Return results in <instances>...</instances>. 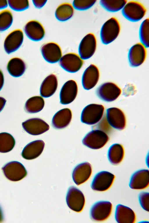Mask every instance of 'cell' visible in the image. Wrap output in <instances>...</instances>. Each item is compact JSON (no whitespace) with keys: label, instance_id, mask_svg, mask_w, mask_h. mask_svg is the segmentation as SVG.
I'll return each mask as SVG.
<instances>
[{"label":"cell","instance_id":"6da1fadb","mask_svg":"<svg viewBox=\"0 0 149 223\" xmlns=\"http://www.w3.org/2000/svg\"><path fill=\"white\" fill-rule=\"evenodd\" d=\"M120 27L118 19L112 17L106 21L102 25L100 36L102 42L107 45L113 42L120 33Z\"/></svg>","mask_w":149,"mask_h":223},{"label":"cell","instance_id":"7a4b0ae2","mask_svg":"<svg viewBox=\"0 0 149 223\" xmlns=\"http://www.w3.org/2000/svg\"><path fill=\"white\" fill-rule=\"evenodd\" d=\"M104 108L102 105L91 104L85 107L81 115L82 122L89 125L95 124L101 119L104 113Z\"/></svg>","mask_w":149,"mask_h":223},{"label":"cell","instance_id":"3957f363","mask_svg":"<svg viewBox=\"0 0 149 223\" xmlns=\"http://www.w3.org/2000/svg\"><path fill=\"white\" fill-rule=\"evenodd\" d=\"M146 12V9L142 4L134 1L127 2L122 11V14L126 19L134 22L141 20Z\"/></svg>","mask_w":149,"mask_h":223},{"label":"cell","instance_id":"277c9868","mask_svg":"<svg viewBox=\"0 0 149 223\" xmlns=\"http://www.w3.org/2000/svg\"><path fill=\"white\" fill-rule=\"evenodd\" d=\"M109 137L104 132L97 129L89 132L82 140L83 144L93 149H100L109 140Z\"/></svg>","mask_w":149,"mask_h":223},{"label":"cell","instance_id":"5b68a950","mask_svg":"<svg viewBox=\"0 0 149 223\" xmlns=\"http://www.w3.org/2000/svg\"><path fill=\"white\" fill-rule=\"evenodd\" d=\"M96 93L101 100L109 102L117 99L121 93V90L115 83L107 82L100 85L96 89Z\"/></svg>","mask_w":149,"mask_h":223},{"label":"cell","instance_id":"8992f818","mask_svg":"<svg viewBox=\"0 0 149 223\" xmlns=\"http://www.w3.org/2000/svg\"><path fill=\"white\" fill-rule=\"evenodd\" d=\"M1 169L5 177L12 181H20L27 175V172L24 167L21 163L17 161L8 163Z\"/></svg>","mask_w":149,"mask_h":223},{"label":"cell","instance_id":"52a82bcc","mask_svg":"<svg viewBox=\"0 0 149 223\" xmlns=\"http://www.w3.org/2000/svg\"><path fill=\"white\" fill-rule=\"evenodd\" d=\"M66 202L68 207L77 212H81L85 203V199L82 192L76 187H69L66 196Z\"/></svg>","mask_w":149,"mask_h":223},{"label":"cell","instance_id":"ba28073f","mask_svg":"<svg viewBox=\"0 0 149 223\" xmlns=\"http://www.w3.org/2000/svg\"><path fill=\"white\" fill-rule=\"evenodd\" d=\"M112 210V204L107 201L97 202L92 206L90 211V216L93 220L102 221L110 216Z\"/></svg>","mask_w":149,"mask_h":223},{"label":"cell","instance_id":"9c48e42d","mask_svg":"<svg viewBox=\"0 0 149 223\" xmlns=\"http://www.w3.org/2000/svg\"><path fill=\"white\" fill-rule=\"evenodd\" d=\"M97 47V40L94 35L89 33L81 40L78 48L79 56L82 60L88 59L95 53Z\"/></svg>","mask_w":149,"mask_h":223},{"label":"cell","instance_id":"30bf717a","mask_svg":"<svg viewBox=\"0 0 149 223\" xmlns=\"http://www.w3.org/2000/svg\"><path fill=\"white\" fill-rule=\"evenodd\" d=\"M115 178V175L109 172H100L94 177L91 184V188L96 191H106L111 187Z\"/></svg>","mask_w":149,"mask_h":223},{"label":"cell","instance_id":"8fae6325","mask_svg":"<svg viewBox=\"0 0 149 223\" xmlns=\"http://www.w3.org/2000/svg\"><path fill=\"white\" fill-rule=\"evenodd\" d=\"M60 66L65 70L71 73L79 71L84 62L79 55L74 53H69L63 56L59 61Z\"/></svg>","mask_w":149,"mask_h":223},{"label":"cell","instance_id":"7c38bea8","mask_svg":"<svg viewBox=\"0 0 149 223\" xmlns=\"http://www.w3.org/2000/svg\"><path fill=\"white\" fill-rule=\"evenodd\" d=\"M146 48L141 43L136 44L130 48L128 56L131 66L137 67L144 62L147 55Z\"/></svg>","mask_w":149,"mask_h":223},{"label":"cell","instance_id":"4fadbf2b","mask_svg":"<svg viewBox=\"0 0 149 223\" xmlns=\"http://www.w3.org/2000/svg\"><path fill=\"white\" fill-rule=\"evenodd\" d=\"M24 39L23 31L16 29L10 32L6 37L4 48L6 53L10 54L17 50L22 45Z\"/></svg>","mask_w":149,"mask_h":223},{"label":"cell","instance_id":"5bb4252c","mask_svg":"<svg viewBox=\"0 0 149 223\" xmlns=\"http://www.w3.org/2000/svg\"><path fill=\"white\" fill-rule=\"evenodd\" d=\"M106 115L107 121L111 127L119 130L125 128L126 124L125 116L120 109L116 107L108 108Z\"/></svg>","mask_w":149,"mask_h":223},{"label":"cell","instance_id":"9a60e30c","mask_svg":"<svg viewBox=\"0 0 149 223\" xmlns=\"http://www.w3.org/2000/svg\"><path fill=\"white\" fill-rule=\"evenodd\" d=\"M40 50L43 58L49 63H56L62 57L60 47L57 44L54 42H50L42 45Z\"/></svg>","mask_w":149,"mask_h":223},{"label":"cell","instance_id":"2e32d148","mask_svg":"<svg viewBox=\"0 0 149 223\" xmlns=\"http://www.w3.org/2000/svg\"><path fill=\"white\" fill-rule=\"evenodd\" d=\"M22 125L27 132L33 135L42 134L49 128V125L45 121L38 118L28 119L23 122Z\"/></svg>","mask_w":149,"mask_h":223},{"label":"cell","instance_id":"e0dca14e","mask_svg":"<svg viewBox=\"0 0 149 223\" xmlns=\"http://www.w3.org/2000/svg\"><path fill=\"white\" fill-rule=\"evenodd\" d=\"M78 93V87L74 80L66 82L62 87L60 93L61 104L67 105L72 102L76 98Z\"/></svg>","mask_w":149,"mask_h":223},{"label":"cell","instance_id":"ac0fdd59","mask_svg":"<svg viewBox=\"0 0 149 223\" xmlns=\"http://www.w3.org/2000/svg\"><path fill=\"white\" fill-rule=\"evenodd\" d=\"M100 77L98 69L93 64H90L84 71L82 78V84L84 88L90 90L97 83Z\"/></svg>","mask_w":149,"mask_h":223},{"label":"cell","instance_id":"d6986e66","mask_svg":"<svg viewBox=\"0 0 149 223\" xmlns=\"http://www.w3.org/2000/svg\"><path fill=\"white\" fill-rule=\"evenodd\" d=\"M24 31L31 40L38 41L42 39L45 33L44 28L39 21L32 20L28 22L24 26Z\"/></svg>","mask_w":149,"mask_h":223},{"label":"cell","instance_id":"ffe728a7","mask_svg":"<svg viewBox=\"0 0 149 223\" xmlns=\"http://www.w3.org/2000/svg\"><path fill=\"white\" fill-rule=\"evenodd\" d=\"M92 172L91 164L84 162L76 166L72 173L73 181L77 185H79L86 181L90 177Z\"/></svg>","mask_w":149,"mask_h":223},{"label":"cell","instance_id":"44dd1931","mask_svg":"<svg viewBox=\"0 0 149 223\" xmlns=\"http://www.w3.org/2000/svg\"><path fill=\"white\" fill-rule=\"evenodd\" d=\"M149 184V170L141 169L136 171L132 174L129 186L132 189L141 190L147 188Z\"/></svg>","mask_w":149,"mask_h":223},{"label":"cell","instance_id":"7402d4cb","mask_svg":"<svg viewBox=\"0 0 149 223\" xmlns=\"http://www.w3.org/2000/svg\"><path fill=\"white\" fill-rule=\"evenodd\" d=\"M45 144L42 140L32 141L27 144L24 148L22 156L24 159L32 160L38 157L42 152Z\"/></svg>","mask_w":149,"mask_h":223},{"label":"cell","instance_id":"603a6c76","mask_svg":"<svg viewBox=\"0 0 149 223\" xmlns=\"http://www.w3.org/2000/svg\"><path fill=\"white\" fill-rule=\"evenodd\" d=\"M72 118V112L69 109L65 108L61 109L53 116L52 121V125L56 129L64 128L69 124Z\"/></svg>","mask_w":149,"mask_h":223},{"label":"cell","instance_id":"cb8c5ba5","mask_svg":"<svg viewBox=\"0 0 149 223\" xmlns=\"http://www.w3.org/2000/svg\"><path fill=\"white\" fill-rule=\"evenodd\" d=\"M58 85L56 75L51 74L43 81L40 85V93L41 96L48 98L52 96L56 91Z\"/></svg>","mask_w":149,"mask_h":223},{"label":"cell","instance_id":"d4e9b609","mask_svg":"<svg viewBox=\"0 0 149 223\" xmlns=\"http://www.w3.org/2000/svg\"><path fill=\"white\" fill-rule=\"evenodd\" d=\"M115 216L118 223H134L136 220V215L133 210L121 204L116 206Z\"/></svg>","mask_w":149,"mask_h":223},{"label":"cell","instance_id":"484cf974","mask_svg":"<svg viewBox=\"0 0 149 223\" xmlns=\"http://www.w3.org/2000/svg\"><path fill=\"white\" fill-rule=\"evenodd\" d=\"M7 68L9 73L15 77L21 76L26 69V65L24 61L18 57H14L8 62Z\"/></svg>","mask_w":149,"mask_h":223},{"label":"cell","instance_id":"4316f807","mask_svg":"<svg viewBox=\"0 0 149 223\" xmlns=\"http://www.w3.org/2000/svg\"><path fill=\"white\" fill-rule=\"evenodd\" d=\"M124 150L123 146L118 143L112 145L109 148L107 154L108 160L112 164H118L123 160Z\"/></svg>","mask_w":149,"mask_h":223},{"label":"cell","instance_id":"83f0119b","mask_svg":"<svg viewBox=\"0 0 149 223\" xmlns=\"http://www.w3.org/2000/svg\"><path fill=\"white\" fill-rule=\"evenodd\" d=\"M45 105V101L41 96H35L29 98L24 106L26 112L29 113H35L40 111Z\"/></svg>","mask_w":149,"mask_h":223},{"label":"cell","instance_id":"f1b7e54d","mask_svg":"<svg viewBox=\"0 0 149 223\" xmlns=\"http://www.w3.org/2000/svg\"><path fill=\"white\" fill-rule=\"evenodd\" d=\"M74 12L73 6L68 3H64L59 5L55 12V17L58 20L64 21L70 19Z\"/></svg>","mask_w":149,"mask_h":223},{"label":"cell","instance_id":"f546056e","mask_svg":"<svg viewBox=\"0 0 149 223\" xmlns=\"http://www.w3.org/2000/svg\"><path fill=\"white\" fill-rule=\"evenodd\" d=\"M15 141L10 134L7 132L0 133V152L7 153L14 147Z\"/></svg>","mask_w":149,"mask_h":223},{"label":"cell","instance_id":"4dcf8cb0","mask_svg":"<svg viewBox=\"0 0 149 223\" xmlns=\"http://www.w3.org/2000/svg\"><path fill=\"white\" fill-rule=\"evenodd\" d=\"M127 3L126 0H101L100 1L102 8L111 12H116L122 10Z\"/></svg>","mask_w":149,"mask_h":223},{"label":"cell","instance_id":"1f68e13d","mask_svg":"<svg viewBox=\"0 0 149 223\" xmlns=\"http://www.w3.org/2000/svg\"><path fill=\"white\" fill-rule=\"evenodd\" d=\"M149 19L147 18L141 23L139 30V37L141 43L146 48L149 46Z\"/></svg>","mask_w":149,"mask_h":223},{"label":"cell","instance_id":"d6a6232c","mask_svg":"<svg viewBox=\"0 0 149 223\" xmlns=\"http://www.w3.org/2000/svg\"><path fill=\"white\" fill-rule=\"evenodd\" d=\"M13 16L11 12L8 10H4L0 12V32L8 29L13 22Z\"/></svg>","mask_w":149,"mask_h":223},{"label":"cell","instance_id":"836d02e7","mask_svg":"<svg viewBox=\"0 0 149 223\" xmlns=\"http://www.w3.org/2000/svg\"><path fill=\"white\" fill-rule=\"evenodd\" d=\"M8 4L13 10L21 11L27 9L29 6L28 0H8Z\"/></svg>","mask_w":149,"mask_h":223},{"label":"cell","instance_id":"e575fe53","mask_svg":"<svg viewBox=\"0 0 149 223\" xmlns=\"http://www.w3.org/2000/svg\"><path fill=\"white\" fill-rule=\"evenodd\" d=\"M96 0H74L73 6L76 9L80 10H86L92 7L96 3Z\"/></svg>","mask_w":149,"mask_h":223},{"label":"cell","instance_id":"d590c367","mask_svg":"<svg viewBox=\"0 0 149 223\" xmlns=\"http://www.w3.org/2000/svg\"><path fill=\"white\" fill-rule=\"evenodd\" d=\"M139 203L141 207L143 209L149 211V193L142 192L140 193L139 195Z\"/></svg>","mask_w":149,"mask_h":223},{"label":"cell","instance_id":"8d00e7d4","mask_svg":"<svg viewBox=\"0 0 149 223\" xmlns=\"http://www.w3.org/2000/svg\"><path fill=\"white\" fill-rule=\"evenodd\" d=\"M99 122L97 127V130H102L106 133L110 132L111 129V126L107 121L106 115H104Z\"/></svg>","mask_w":149,"mask_h":223},{"label":"cell","instance_id":"74e56055","mask_svg":"<svg viewBox=\"0 0 149 223\" xmlns=\"http://www.w3.org/2000/svg\"><path fill=\"white\" fill-rule=\"evenodd\" d=\"M32 1L34 6L36 8H40L45 5L47 0H33Z\"/></svg>","mask_w":149,"mask_h":223},{"label":"cell","instance_id":"f35d334b","mask_svg":"<svg viewBox=\"0 0 149 223\" xmlns=\"http://www.w3.org/2000/svg\"><path fill=\"white\" fill-rule=\"evenodd\" d=\"M6 101V100L4 98L0 96V112L3 109Z\"/></svg>","mask_w":149,"mask_h":223},{"label":"cell","instance_id":"ab89813d","mask_svg":"<svg viewBox=\"0 0 149 223\" xmlns=\"http://www.w3.org/2000/svg\"><path fill=\"white\" fill-rule=\"evenodd\" d=\"M4 83V77L2 71L0 70V91L2 89Z\"/></svg>","mask_w":149,"mask_h":223},{"label":"cell","instance_id":"60d3db41","mask_svg":"<svg viewBox=\"0 0 149 223\" xmlns=\"http://www.w3.org/2000/svg\"><path fill=\"white\" fill-rule=\"evenodd\" d=\"M8 1L0 0V9H2L6 8L8 5Z\"/></svg>","mask_w":149,"mask_h":223},{"label":"cell","instance_id":"b9f144b4","mask_svg":"<svg viewBox=\"0 0 149 223\" xmlns=\"http://www.w3.org/2000/svg\"><path fill=\"white\" fill-rule=\"evenodd\" d=\"M3 220V216L1 209L0 207V222H1Z\"/></svg>","mask_w":149,"mask_h":223}]
</instances>
